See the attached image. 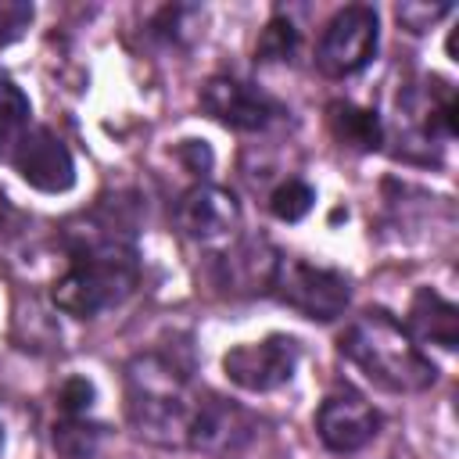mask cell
Returning <instances> with one entry per match:
<instances>
[{
	"mask_svg": "<svg viewBox=\"0 0 459 459\" xmlns=\"http://www.w3.org/2000/svg\"><path fill=\"white\" fill-rule=\"evenodd\" d=\"M140 280V265L133 247L111 233L86 226L72 237V265L50 287V301L57 312L90 319L104 308L122 305Z\"/></svg>",
	"mask_w": 459,
	"mask_h": 459,
	"instance_id": "obj_1",
	"label": "cell"
},
{
	"mask_svg": "<svg viewBox=\"0 0 459 459\" xmlns=\"http://www.w3.org/2000/svg\"><path fill=\"white\" fill-rule=\"evenodd\" d=\"M201 391L161 355H136L126 366V416L133 430L161 448H190Z\"/></svg>",
	"mask_w": 459,
	"mask_h": 459,
	"instance_id": "obj_2",
	"label": "cell"
},
{
	"mask_svg": "<svg viewBox=\"0 0 459 459\" xmlns=\"http://www.w3.org/2000/svg\"><path fill=\"white\" fill-rule=\"evenodd\" d=\"M341 355L351 359L373 384L387 391L412 394V391H427L437 380L434 362L420 351L409 330L380 308L362 312L348 323V330L341 333Z\"/></svg>",
	"mask_w": 459,
	"mask_h": 459,
	"instance_id": "obj_3",
	"label": "cell"
},
{
	"mask_svg": "<svg viewBox=\"0 0 459 459\" xmlns=\"http://www.w3.org/2000/svg\"><path fill=\"white\" fill-rule=\"evenodd\" d=\"M269 290L294 312H301L305 319H319V323H330L337 319L348 301H351V290H348V280L337 273V269H326V265H312L305 258H276V269H273V280H269Z\"/></svg>",
	"mask_w": 459,
	"mask_h": 459,
	"instance_id": "obj_4",
	"label": "cell"
},
{
	"mask_svg": "<svg viewBox=\"0 0 459 459\" xmlns=\"http://www.w3.org/2000/svg\"><path fill=\"white\" fill-rule=\"evenodd\" d=\"M373 54H377V11L366 4L341 7L326 22L316 43V65L333 79L362 72L373 61Z\"/></svg>",
	"mask_w": 459,
	"mask_h": 459,
	"instance_id": "obj_5",
	"label": "cell"
},
{
	"mask_svg": "<svg viewBox=\"0 0 459 459\" xmlns=\"http://www.w3.org/2000/svg\"><path fill=\"white\" fill-rule=\"evenodd\" d=\"M298 359H301V348L294 337L269 333L262 341H247V344L230 348L222 355V369L237 387L255 391V394H269L294 377Z\"/></svg>",
	"mask_w": 459,
	"mask_h": 459,
	"instance_id": "obj_6",
	"label": "cell"
},
{
	"mask_svg": "<svg viewBox=\"0 0 459 459\" xmlns=\"http://www.w3.org/2000/svg\"><path fill=\"white\" fill-rule=\"evenodd\" d=\"M201 108L237 133H262L280 118V104L265 90L230 75H215L201 86Z\"/></svg>",
	"mask_w": 459,
	"mask_h": 459,
	"instance_id": "obj_7",
	"label": "cell"
},
{
	"mask_svg": "<svg viewBox=\"0 0 459 459\" xmlns=\"http://www.w3.org/2000/svg\"><path fill=\"white\" fill-rule=\"evenodd\" d=\"M176 226L194 244H226L240 230V204L230 190L197 183L176 204Z\"/></svg>",
	"mask_w": 459,
	"mask_h": 459,
	"instance_id": "obj_8",
	"label": "cell"
},
{
	"mask_svg": "<svg viewBox=\"0 0 459 459\" xmlns=\"http://www.w3.org/2000/svg\"><path fill=\"white\" fill-rule=\"evenodd\" d=\"M380 430V416L377 409L355 394V391H333L323 398L319 412H316V434L319 441L337 452V455H348V452H359L366 448Z\"/></svg>",
	"mask_w": 459,
	"mask_h": 459,
	"instance_id": "obj_9",
	"label": "cell"
},
{
	"mask_svg": "<svg viewBox=\"0 0 459 459\" xmlns=\"http://www.w3.org/2000/svg\"><path fill=\"white\" fill-rule=\"evenodd\" d=\"M11 165L18 169V176L29 186H36L43 194H65L75 183V161H72L68 147L61 143V136H54L47 126H32L25 133Z\"/></svg>",
	"mask_w": 459,
	"mask_h": 459,
	"instance_id": "obj_10",
	"label": "cell"
},
{
	"mask_svg": "<svg viewBox=\"0 0 459 459\" xmlns=\"http://www.w3.org/2000/svg\"><path fill=\"white\" fill-rule=\"evenodd\" d=\"M251 434H255V423L247 420L244 409H237L215 394H204L194 430H190V448L208 452V455H233L251 441Z\"/></svg>",
	"mask_w": 459,
	"mask_h": 459,
	"instance_id": "obj_11",
	"label": "cell"
},
{
	"mask_svg": "<svg viewBox=\"0 0 459 459\" xmlns=\"http://www.w3.org/2000/svg\"><path fill=\"white\" fill-rule=\"evenodd\" d=\"M409 337L452 351L459 344V312H455V305L445 301L437 290L420 287L412 305H409Z\"/></svg>",
	"mask_w": 459,
	"mask_h": 459,
	"instance_id": "obj_12",
	"label": "cell"
},
{
	"mask_svg": "<svg viewBox=\"0 0 459 459\" xmlns=\"http://www.w3.org/2000/svg\"><path fill=\"white\" fill-rule=\"evenodd\" d=\"M276 251L265 240H240L222 255V269H226V283L240 287V290H269L273 269H276Z\"/></svg>",
	"mask_w": 459,
	"mask_h": 459,
	"instance_id": "obj_13",
	"label": "cell"
},
{
	"mask_svg": "<svg viewBox=\"0 0 459 459\" xmlns=\"http://www.w3.org/2000/svg\"><path fill=\"white\" fill-rule=\"evenodd\" d=\"M326 122H330L333 140H341L344 147L377 151L384 143V126H380L377 111H369V108H359V104H348V100H333L326 108Z\"/></svg>",
	"mask_w": 459,
	"mask_h": 459,
	"instance_id": "obj_14",
	"label": "cell"
},
{
	"mask_svg": "<svg viewBox=\"0 0 459 459\" xmlns=\"http://www.w3.org/2000/svg\"><path fill=\"white\" fill-rule=\"evenodd\" d=\"M32 129V104L11 79H0V161H11Z\"/></svg>",
	"mask_w": 459,
	"mask_h": 459,
	"instance_id": "obj_15",
	"label": "cell"
},
{
	"mask_svg": "<svg viewBox=\"0 0 459 459\" xmlns=\"http://www.w3.org/2000/svg\"><path fill=\"white\" fill-rule=\"evenodd\" d=\"M100 437H104V430L97 423H90L86 416H61L50 434L57 455H65V459H93L100 448Z\"/></svg>",
	"mask_w": 459,
	"mask_h": 459,
	"instance_id": "obj_16",
	"label": "cell"
},
{
	"mask_svg": "<svg viewBox=\"0 0 459 459\" xmlns=\"http://www.w3.org/2000/svg\"><path fill=\"white\" fill-rule=\"evenodd\" d=\"M312 201H316V190L305 179H283L269 194V212L280 222H298V219H305L312 212Z\"/></svg>",
	"mask_w": 459,
	"mask_h": 459,
	"instance_id": "obj_17",
	"label": "cell"
},
{
	"mask_svg": "<svg viewBox=\"0 0 459 459\" xmlns=\"http://www.w3.org/2000/svg\"><path fill=\"white\" fill-rule=\"evenodd\" d=\"M298 50V29L287 18H273L258 36V61H290Z\"/></svg>",
	"mask_w": 459,
	"mask_h": 459,
	"instance_id": "obj_18",
	"label": "cell"
},
{
	"mask_svg": "<svg viewBox=\"0 0 459 459\" xmlns=\"http://www.w3.org/2000/svg\"><path fill=\"white\" fill-rule=\"evenodd\" d=\"M398 22L409 32H427L430 25H437L441 18L452 14V4H398Z\"/></svg>",
	"mask_w": 459,
	"mask_h": 459,
	"instance_id": "obj_19",
	"label": "cell"
},
{
	"mask_svg": "<svg viewBox=\"0 0 459 459\" xmlns=\"http://www.w3.org/2000/svg\"><path fill=\"white\" fill-rule=\"evenodd\" d=\"M93 405V384L86 377H68L57 391V409L61 416H86Z\"/></svg>",
	"mask_w": 459,
	"mask_h": 459,
	"instance_id": "obj_20",
	"label": "cell"
},
{
	"mask_svg": "<svg viewBox=\"0 0 459 459\" xmlns=\"http://www.w3.org/2000/svg\"><path fill=\"white\" fill-rule=\"evenodd\" d=\"M29 22H32V7H29V4L0 0V43L18 39L22 29H29Z\"/></svg>",
	"mask_w": 459,
	"mask_h": 459,
	"instance_id": "obj_21",
	"label": "cell"
},
{
	"mask_svg": "<svg viewBox=\"0 0 459 459\" xmlns=\"http://www.w3.org/2000/svg\"><path fill=\"white\" fill-rule=\"evenodd\" d=\"M0 445H4V427H0Z\"/></svg>",
	"mask_w": 459,
	"mask_h": 459,
	"instance_id": "obj_22",
	"label": "cell"
}]
</instances>
